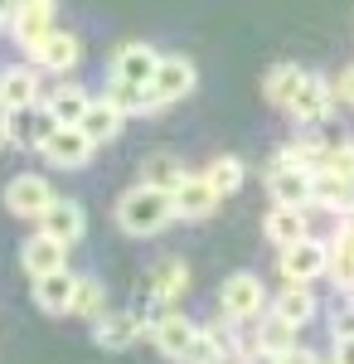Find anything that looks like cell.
Masks as SVG:
<instances>
[{"instance_id": "cell-13", "label": "cell", "mask_w": 354, "mask_h": 364, "mask_svg": "<svg viewBox=\"0 0 354 364\" xmlns=\"http://www.w3.org/2000/svg\"><path fill=\"white\" fill-rule=\"evenodd\" d=\"M267 190H272V199H277V204L306 209V204H311V190H316V170L272 166V175H267Z\"/></svg>"}, {"instance_id": "cell-30", "label": "cell", "mask_w": 354, "mask_h": 364, "mask_svg": "<svg viewBox=\"0 0 354 364\" xmlns=\"http://www.w3.org/2000/svg\"><path fill=\"white\" fill-rule=\"evenodd\" d=\"M223 350H228V345L218 340V331H199L180 364H218V360H223Z\"/></svg>"}, {"instance_id": "cell-32", "label": "cell", "mask_w": 354, "mask_h": 364, "mask_svg": "<svg viewBox=\"0 0 354 364\" xmlns=\"http://www.w3.org/2000/svg\"><path fill=\"white\" fill-rule=\"evenodd\" d=\"M326 175H335V180H345V185H354V141H340V146H326Z\"/></svg>"}, {"instance_id": "cell-35", "label": "cell", "mask_w": 354, "mask_h": 364, "mask_svg": "<svg viewBox=\"0 0 354 364\" xmlns=\"http://www.w3.org/2000/svg\"><path fill=\"white\" fill-rule=\"evenodd\" d=\"M277 360H281V364H321V355H316V350H301V345H291V350H286V355H277Z\"/></svg>"}, {"instance_id": "cell-6", "label": "cell", "mask_w": 354, "mask_h": 364, "mask_svg": "<svg viewBox=\"0 0 354 364\" xmlns=\"http://www.w3.org/2000/svg\"><path fill=\"white\" fill-rule=\"evenodd\" d=\"M92 151H97V146L82 136L78 127H54L49 136L39 141V156H44L54 170H82L87 161H92Z\"/></svg>"}, {"instance_id": "cell-8", "label": "cell", "mask_w": 354, "mask_h": 364, "mask_svg": "<svg viewBox=\"0 0 354 364\" xmlns=\"http://www.w3.org/2000/svg\"><path fill=\"white\" fill-rule=\"evenodd\" d=\"M330 107H335V87H330V78H321V73H306L286 112L296 117L301 127H321V122L330 117Z\"/></svg>"}, {"instance_id": "cell-24", "label": "cell", "mask_w": 354, "mask_h": 364, "mask_svg": "<svg viewBox=\"0 0 354 364\" xmlns=\"http://www.w3.org/2000/svg\"><path fill=\"white\" fill-rule=\"evenodd\" d=\"M87 102H92V97H87V92H82V87H58V92H49V97H44V112L54 117L58 127H78L82 122V112H87Z\"/></svg>"}, {"instance_id": "cell-12", "label": "cell", "mask_w": 354, "mask_h": 364, "mask_svg": "<svg viewBox=\"0 0 354 364\" xmlns=\"http://www.w3.org/2000/svg\"><path fill=\"white\" fill-rule=\"evenodd\" d=\"M20 267H25V277L63 272L68 267V248L58 238H49V233H34V238H25V248H20Z\"/></svg>"}, {"instance_id": "cell-17", "label": "cell", "mask_w": 354, "mask_h": 364, "mask_svg": "<svg viewBox=\"0 0 354 364\" xmlns=\"http://www.w3.org/2000/svg\"><path fill=\"white\" fill-rule=\"evenodd\" d=\"M73 291H78V277H73L68 267H63V272H49V277H34V306L49 311V316H68Z\"/></svg>"}, {"instance_id": "cell-31", "label": "cell", "mask_w": 354, "mask_h": 364, "mask_svg": "<svg viewBox=\"0 0 354 364\" xmlns=\"http://www.w3.org/2000/svg\"><path fill=\"white\" fill-rule=\"evenodd\" d=\"M185 175H190V170L180 166V161H170V156H156V161H151V170H146V185H156V190H170V195H175V185H180Z\"/></svg>"}, {"instance_id": "cell-1", "label": "cell", "mask_w": 354, "mask_h": 364, "mask_svg": "<svg viewBox=\"0 0 354 364\" xmlns=\"http://www.w3.org/2000/svg\"><path fill=\"white\" fill-rule=\"evenodd\" d=\"M170 219H175V195L146 185V180L132 185L127 195L117 199V224H122V233H132V238H151V233H161Z\"/></svg>"}, {"instance_id": "cell-40", "label": "cell", "mask_w": 354, "mask_h": 364, "mask_svg": "<svg viewBox=\"0 0 354 364\" xmlns=\"http://www.w3.org/2000/svg\"><path fill=\"white\" fill-rule=\"evenodd\" d=\"M15 20V0H0V25H10Z\"/></svg>"}, {"instance_id": "cell-34", "label": "cell", "mask_w": 354, "mask_h": 364, "mask_svg": "<svg viewBox=\"0 0 354 364\" xmlns=\"http://www.w3.org/2000/svg\"><path fill=\"white\" fill-rule=\"evenodd\" d=\"M335 97H340V102H345V107H354V63H345V68H340V78H335Z\"/></svg>"}, {"instance_id": "cell-9", "label": "cell", "mask_w": 354, "mask_h": 364, "mask_svg": "<svg viewBox=\"0 0 354 364\" xmlns=\"http://www.w3.org/2000/svg\"><path fill=\"white\" fill-rule=\"evenodd\" d=\"M194 336H199L194 321H190V316H180L175 306H165L161 316L151 321V340H156V350H161L165 360H175V364L185 360V350L194 345Z\"/></svg>"}, {"instance_id": "cell-41", "label": "cell", "mask_w": 354, "mask_h": 364, "mask_svg": "<svg viewBox=\"0 0 354 364\" xmlns=\"http://www.w3.org/2000/svg\"><path fill=\"white\" fill-rule=\"evenodd\" d=\"M5 141H10V136H5V112H0V146H5Z\"/></svg>"}, {"instance_id": "cell-25", "label": "cell", "mask_w": 354, "mask_h": 364, "mask_svg": "<svg viewBox=\"0 0 354 364\" xmlns=\"http://www.w3.org/2000/svg\"><path fill=\"white\" fill-rule=\"evenodd\" d=\"M272 316H281L286 326H306V321H316V296H311V287H286L281 296L272 301Z\"/></svg>"}, {"instance_id": "cell-2", "label": "cell", "mask_w": 354, "mask_h": 364, "mask_svg": "<svg viewBox=\"0 0 354 364\" xmlns=\"http://www.w3.org/2000/svg\"><path fill=\"white\" fill-rule=\"evenodd\" d=\"M262 306H267V287H262V277H252V272H233V277L218 287V311L228 321H257Z\"/></svg>"}, {"instance_id": "cell-7", "label": "cell", "mask_w": 354, "mask_h": 364, "mask_svg": "<svg viewBox=\"0 0 354 364\" xmlns=\"http://www.w3.org/2000/svg\"><path fill=\"white\" fill-rule=\"evenodd\" d=\"M10 29H15V44H25L29 54H34V49L54 34V0H15Z\"/></svg>"}, {"instance_id": "cell-16", "label": "cell", "mask_w": 354, "mask_h": 364, "mask_svg": "<svg viewBox=\"0 0 354 364\" xmlns=\"http://www.w3.org/2000/svg\"><path fill=\"white\" fill-rule=\"evenodd\" d=\"M39 107V73L34 68H5L0 73V112Z\"/></svg>"}, {"instance_id": "cell-10", "label": "cell", "mask_w": 354, "mask_h": 364, "mask_svg": "<svg viewBox=\"0 0 354 364\" xmlns=\"http://www.w3.org/2000/svg\"><path fill=\"white\" fill-rule=\"evenodd\" d=\"M161 68V54L151 44H122L117 58H112V83H127V87H151Z\"/></svg>"}, {"instance_id": "cell-37", "label": "cell", "mask_w": 354, "mask_h": 364, "mask_svg": "<svg viewBox=\"0 0 354 364\" xmlns=\"http://www.w3.org/2000/svg\"><path fill=\"white\" fill-rule=\"evenodd\" d=\"M238 360H243V364H281L272 350H247V355H238Z\"/></svg>"}, {"instance_id": "cell-23", "label": "cell", "mask_w": 354, "mask_h": 364, "mask_svg": "<svg viewBox=\"0 0 354 364\" xmlns=\"http://www.w3.org/2000/svg\"><path fill=\"white\" fill-rule=\"evenodd\" d=\"M301 78H306V68H296V63H272L267 68V78H262V97L272 102V107H291V97H296Z\"/></svg>"}, {"instance_id": "cell-15", "label": "cell", "mask_w": 354, "mask_h": 364, "mask_svg": "<svg viewBox=\"0 0 354 364\" xmlns=\"http://www.w3.org/2000/svg\"><path fill=\"white\" fill-rule=\"evenodd\" d=\"M92 340L102 350H132L141 340V316L136 311H107L102 321H92Z\"/></svg>"}, {"instance_id": "cell-27", "label": "cell", "mask_w": 354, "mask_h": 364, "mask_svg": "<svg viewBox=\"0 0 354 364\" xmlns=\"http://www.w3.org/2000/svg\"><path fill=\"white\" fill-rule=\"evenodd\" d=\"M204 180L218 190V199H228V195H238V190H243L247 170H243V161H238V156H218L214 166L204 170Z\"/></svg>"}, {"instance_id": "cell-29", "label": "cell", "mask_w": 354, "mask_h": 364, "mask_svg": "<svg viewBox=\"0 0 354 364\" xmlns=\"http://www.w3.org/2000/svg\"><path fill=\"white\" fill-rule=\"evenodd\" d=\"M107 97L117 112L127 117V112H151V97H146V87H127V83H107Z\"/></svg>"}, {"instance_id": "cell-14", "label": "cell", "mask_w": 354, "mask_h": 364, "mask_svg": "<svg viewBox=\"0 0 354 364\" xmlns=\"http://www.w3.org/2000/svg\"><path fill=\"white\" fill-rule=\"evenodd\" d=\"M218 209V190L204 180V175H185L175 185V214L180 219H209Z\"/></svg>"}, {"instance_id": "cell-3", "label": "cell", "mask_w": 354, "mask_h": 364, "mask_svg": "<svg viewBox=\"0 0 354 364\" xmlns=\"http://www.w3.org/2000/svg\"><path fill=\"white\" fill-rule=\"evenodd\" d=\"M194 63L185 54H170L161 58V68H156V78H151V87H146V97H151V112L156 107H170V102H180V97H190L194 92Z\"/></svg>"}, {"instance_id": "cell-39", "label": "cell", "mask_w": 354, "mask_h": 364, "mask_svg": "<svg viewBox=\"0 0 354 364\" xmlns=\"http://www.w3.org/2000/svg\"><path fill=\"white\" fill-rule=\"evenodd\" d=\"M340 243H350V248H354V214H345V228H340Z\"/></svg>"}, {"instance_id": "cell-21", "label": "cell", "mask_w": 354, "mask_h": 364, "mask_svg": "<svg viewBox=\"0 0 354 364\" xmlns=\"http://www.w3.org/2000/svg\"><path fill=\"white\" fill-rule=\"evenodd\" d=\"M58 122L44 107H25V112H5V136L15 141V146H34L39 151V141L54 132Z\"/></svg>"}, {"instance_id": "cell-26", "label": "cell", "mask_w": 354, "mask_h": 364, "mask_svg": "<svg viewBox=\"0 0 354 364\" xmlns=\"http://www.w3.org/2000/svg\"><path fill=\"white\" fill-rule=\"evenodd\" d=\"M68 316H82V321H102L107 316V291L97 277H78V291H73V306Z\"/></svg>"}, {"instance_id": "cell-5", "label": "cell", "mask_w": 354, "mask_h": 364, "mask_svg": "<svg viewBox=\"0 0 354 364\" xmlns=\"http://www.w3.org/2000/svg\"><path fill=\"white\" fill-rule=\"evenodd\" d=\"M54 185L44 180V175H34V170H25V175H15L10 185H5V209L15 214V219H44V209L54 204Z\"/></svg>"}, {"instance_id": "cell-36", "label": "cell", "mask_w": 354, "mask_h": 364, "mask_svg": "<svg viewBox=\"0 0 354 364\" xmlns=\"http://www.w3.org/2000/svg\"><path fill=\"white\" fill-rule=\"evenodd\" d=\"M335 364H354V336L335 340Z\"/></svg>"}, {"instance_id": "cell-4", "label": "cell", "mask_w": 354, "mask_h": 364, "mask_svg": "<svg viewBox=\"0 0 354 364\" xmlns=\"http://www.w3.org/2000/svg\"><path fill=\"white\" fill-rule=\"evenodd\" d=\"M326 272H330V248L321 238H301L291 248H281V277H286V287H311Z\"/></svg>"}, {"instance_id": "cell-38", "label": "cell", "mask_w": 354, "mask_h": 364, "mask_svg": "<svg viewBox=\"0 0 354 364\" xmlns=\"http://www.w3.org/2000/svg\"><path fill=\"white\" fill-rule=\"evenodd\" d=\"M345 336H354V311H345V316L335 321V340H345Z\"/></svg>"}, {"instance_id": "cell-33", "label": "cell", "mask_w": 354, "mask_h": 364, "mask_svg": "<svg viewBox=\"0 0 354 364\" xmlns=\"http://www.w3.org/2000/svg\"><path fill=\"white\" fill-rule=\"evenodd\" d=\"M330 282L340 291H354V248L350 243H335L330 248Z\"/></svg>"}, {"instance_id": "cell-18", "label": "cell", "mask_w": 354, "mask_h": 364, "mask_svg": "<svg viewBox=\"0 0 354 364\" xmlns=\"http://www.w3.org/2000/svg\"><path fill=\"white\" fill-rule=\"evenodd\" d=\"M262 233L277 248H291L301 238H311V224H306V209H291V204H272V214L262 219Z\"/></svg>"}, {"instance_id": "cell-20", "label": "cell", "mask_w": 354, "mask_h": 364, "mask_svg": "<svg viewBox=\"0 0 354 364\" xmlns=\"http://www.w3.org/2000/svg\"><path fill=\"white\" fill-rule=\"evenodd\" d=\"M122 122H127V117L117 112L107 97H92V102H87V112H82V122H78V132L92 141V146H107V141L122 136Z\"/></svg>"}, {"instance_id": "cell-28", "label": "cell", "mask_w": 354, "mask_h": 364, "mask_svg": "<svg viewBox=\"0 0 354 364\" xmlns=\"http://www.w3.org/2000/svg\"><path fill=\"white\" fill-rule=\"evenodd\" d=\"M296 345V326H286L281 316H267V326L257 331V350H272V355H286Z\"/></svg>"}, {"instance_id": "cell-19", "label": "cell", "mask_w": 354, "mask_h": 364, "mask_svg": "<svg viewBox=\"0 0 354 364\" xmlns=\"http://www.w3.org/2000/svg\"><path fill=\"white\" fill-rule=\"evenodd\" d=\"M78 58H82V44H78V34H68V29H54V34L34 49V63L49 68V73H68V68H78Z\"/></svg>"}, {"instance_id": "cell-11", "label": "cell", "mask_w": 354, "mask_h": 364, "mask_svg": "<svg viewBox=\"0 0 354 364\" xmlns=\"http://www.w3.org/2000/svg\"><path fill=\"white\" fill-rule=\"evenodd\" d=\"M39 233H49V238H58L63 248H73L82 233H87V214H82V204H78V199H63V195H58L54 204L44 209Z\"/></svg>"}, {"instance_id": "cell-22", "label": "cell", "mask_w": 354, "mask_h": 364, "mask_svg": "<svg viewBox=\"0 0 354 364\" xmlns=\"http://www.w3.org/2000/svg\"><path fill=\"white\" fill-rule=\"evenodd\" d=\"M185 291H190V267H185L180 257H165L161 267L151 272V296H156L161 306H175Z\"/></svg>"}]
</instances>
